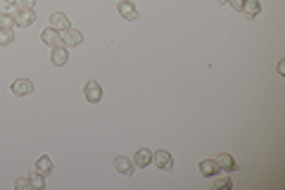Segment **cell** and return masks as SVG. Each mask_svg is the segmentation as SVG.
Instances as JSON below:
<instances>
[{
  "mask_svg": "<svg viewBox=\"0 0 285 190\" xmlns=\"http://www.w3.org/2000/svg\"><path fill=\"white\" fill-rule=\"evenodd\" d=\"M216 164H219V169L226 171V173H231V171H238V164H235V159H233L228 152H221V154L216 157Z\"/></svg>",
  "mask_w": 285,
  "mask_h": 190,
  "instance_id": "cell-8",
  "label": "cell"
},
{
  "mask_svg": "<svg viewBox=\"0 0 285 190\" xmlns=\"http://www.w3.org/2000/svg\"><path fill=\"white\" fill-rule=\"evenodd\" d=\"M60 38H62V45H67V48H76V45H81L83 43V36H81V31H76V29H64L62 34H60Z\"/></svg>",
  "mask_w": 285,
  "mask_h": 190,
  "instance_id": "cell-2",
  "label": "cell"
},
{
  "mask_svg": "<svg viewBox=\"0 0 285 190\" xmlns=\"http://www.w3.org/2000/svg\"><path fill=\"white\" fill-rule=\"evenodd\" d=\"M219 171H221V169H219L216 159H202V162H200V173H202V176H207V178L216 176Z\"/></svg>",
  "mask_w": 285,
  "mask_h": 190,
  "instance_id": "cell-13",
  "label": "cell"
},
{
  "mask_svg": "<svg viewBox=\"0 0 285 190\" xmlns=\"http://www.w3.org/2000/svg\"><path fill=\"white\" fill-rule=\"evenodd\" d=\"M0 2H2V0H0Z\"/></svg>",
  "mask_w": 285,
  "mask_h": 190,
  "instance_id": "cell-26",
  "label": "cell"
},
{
  "mask_svg": "<svg viewBox=\"0 0 285 190\" xmlns=\"http://www.w3.org/2000/svg\"><path fill=\"white\" fill-rule=\"evenodd\" d=\"M34 21H36L34 10H17V15H15V24H17V26L26 29V26H31Z\"/></svg>",
  "mask_w": 285,
  "mask_h": 190,
  "instance_id": "cell-7",
  "label": "cell"
},
{
  "mask_svg": "<svg viewBox=\"0 0 285 190\" xmlns=\"http://www.w3.org/2000/svg\"><path fill=\"white\" fill-rule=\"evenodd\" d=\"M29 181H31V188H34V190H43V188H45V176H41L38 171H31V173H29Z\"/></svg>",
  "mask_w": 285,
  "mask_h": 190,
  "instance_id": "cell-16",
  "label": "cell"
},
{
  "mask_svg": "<svg viewBox=\"0 0 285 190\" xmlns=\"http://www.w3.org/2000/svg\"><path fill=\"white\" fill-rule=\"evenodd\" d=\"M15 7L17 10H34L36 0H15Z\"/></svg>",
  "mask_w": 285,
  "mask_h": 190,
  "instance_id": "cell-19",
  "label": "cell"
},
{
  "mask_svg": "<svg viewBox=\"0 0 285 190\" xmlns=\"http://www.w3.org/2000/svg\"><path fill=\"white\" fill-rule=\"evenodd\" d=\"M83 95H86V100H88V102L98 105V102L102 100V88H100V83H98V81H88V83H86V88H83Z\"/></svg>",
  "mask_w": 285,
  "mask_h": 190,
  "instance_id": "cell-3",
  "label": "cell"
},
{
  "mask_svg": "<svg viewBox=\"0 0 285 190\" xmlns=\"http://www.w3.org/2000/svg\"><path fill=\"white\" fill-rule=\"evenodd\" d=\"M152 162H155V167H157V169H164V171L174 169V159H171V152H166V150L152 152Z\"/></svg>",
  "mask_w": 285,
  "mask_h": 190,
  "instance_id": "cell-1",
  "label": "cell"
},
{
  "mask_svg": "<svg viewBox=\"0 0 285 190\" xmlns=\"http://www.w3.org/2000/svg\"><path fill=\"white\" fill-rule=\"evenodd\" d=\"M36 171H38L41 176H50V173H53V159H50L48 154L38 157V159H36Z\"/></svg>",
  "mask_w": 285,
  "mask_h": 190,
  "instance_id": "cell-14",
  "label": "cell"
},
{
  "mask_svg": "<svg viewBox=\"0 0 285 190\" xmlns=\"http://www.w3.org/2000/svg\"><path fill=\"white\" fill-rule=\"evenodd\" d=\"M231 2V7L235 12H243V5H245V0H228Z\"/></svg>",
  "mask_w": 285,
  "mask_h": 190,
  "instance_id": "cell-22",
  "label": "cell"
},
{
  "mask_svg": "<svg viewBox=\"0 0 285 190\" xmlns=\"http://www.w3.org/2000/svg\"><path fill=\"white\" fill-rule=\"evenodd\" d=\"M50 26L62 34L64 29H69V19H67V15H62V12H55V15H50Z\"/></svg>",
  "mask_w": 285,
  "mask_h": 190,
  "instance_id": "cell-15",
  "label": "cell"
},
{
  "mask_svg": "<svg viewBox=\"0 0 285 190\" xmlns=\"http://www.w3.org/2000/svg\"><path fill=\"white\" fill-rule=\"evenodd\" d=\"M2 2H10V5H15V0H2Z\"/></svg>",
  "mask_w": 285,
  "mask_h": 190,
  "instance_id": "cell-24",
  "label": "cell"
},
{
  "mask_svg": "<svg viewBox=\"0 0 285 190\" xmlns=\"http://www.w3.org/2000/svg\"><path fill=\"white\" fill-rule=\"evenodd\" d=\"M15 40V29H0V45H12Z\"/></svg>",
  "mask_w": 285,
  "mask_h": 190,
  "instance_id": "cell-17",
  "label": "cell"
},
{
  "mask_svg": "<svg viewBox=\"0 0 285 190\" xmlns=\"http://www.w3.org/2000/svg\"><path fill=\"white\" fill-rule=\"evenodd\" d=\"M133 159L131 157H126V154H119L117 159H114V169L119 171V173H124V176H133Z\"/></svg>",
  "mask_w": 285,
  "mask_h": 190,
  "instance_id": "cell-5",
  "label": "cell"
},
{
  "mask_svg": "<svg viewBox=\"0 0 285 190\" xmlns=\"http://www.w3.org/2000/svg\"><path fill=\"white\" fill-rule=\"evenodd\" d=\"M31 91H34V83H31L29 78H17V81H12V93L19 95V97L31 95Z\"/></svg>",
  "mask_w": 285,
  "mask_h": 190,
  "instance_id": "cell-6",
  "label": "cell"
},
{
  "mask_svg": "<svg viewBox=\"0 0 285 190\" xmlns=\"http://www.w3.org/2000/svg\"><path fill=\"white\" fill-rule=\"evenodd\" d=\"M41 40H43L45 45H50V48H55V45H60V43H62L60 31H57V29H53V26H48V29L41 34Z\"/></svg>",
  "mask_w": 285,
  "mask_h": 190,
  "instance_id": "cell-11",
  "label": "cell"
},
{
  "mask_svg": "<svg viewBox=\"0 0 285 190\" xmlns=\"http://www.w3.org/2000/svg\"><path fill=\"white\" fill-rule=\"evenodd\" d=\"M233 183H231V178L228 176H224V178H216L214 181V188H231Z\"/></svg>",
  "mask_w": 285,
  "mask_h": 190,
  "instance_id": "cell-21",
  "label": "cell"
},
{
  "mask_svg": "<svg viewBox=\"0 0 285 190\" xmlns=\"http://www.w3.org/2000/svg\"><path fill=\"white\" fill-rule=\"evenodd\" d=\"M133 164H136V167H141V169L150 167V164H152V150H147V148H141V150L133 154Z\"/></svg>",
  "mask_w": 285,
  "mask_h": 190,
  "instance_id": "cell-10",
  "label": "cell"
},
{
  "mask_svg": "<svg viewBox=\"0 0 285 190\" xmlns=\"http://www.w3.org/2000/svg\"><path fill=\"white\" fill-rule=\"evenodd\" d=\"M219 2H228V0H219Z\"/></svg>",
  "mask_w": 285,
  "mask_h": 190,
  "instance_id": "cell-25",
  "label": "cell"
},
{
  "mask_svg": "<svg viewBox=\"0 0 285 190\" xmlns=\"http://www.w3.org/2000/svg\"><path fill=\"white\" fill-rule=\"evenodd\" d=\"M15 17L12 15H0V29H15Z\"/></svg>",
  "mask_w": 285,
  "mask_h": 190,
  "instance_id": "cell-18",
  "label": "cell"
},
{
  "mask_svg": "<svg viewBox=\"0 0 285 190\" xmlns=\"http://www.w3.org/2000/svg\"><path fill=\"white\" fill-rule=\"evenodd\" d=\"M15 188H17V190H29V188H31L29 176H26V178H17V181H15Z\"/></svg>",
  "mask_w": 285,
  "mask_h": 190,
  "instance_id": "cell-20",
  "label": "cell"
},
{
  "mask_svg": "<svg viewBox=\"0 0 285 190\" xmlns=\"http://www.w3.org/2000/svg\"><path fill=\"white\" fill-rule=\"evenodd\" d=\"M278 74H281V76L285 74V62H278Z\"/></svg>",
  "mask_w": 285,
  "mask_h": 190,
  "instance_id": "cell-23",
  "label": "cell"
},
{
  "mask_svg": "<svg viewBox=\"0 0 285 190\" xmlns=\"http://www.w3.org/2000/svg\"><path fill=\"white\" fill-rule=\"evenodd\" d=\"M119 15L124 19H128V21H133V19H138V10L133 7V2L131 0H119Z\"/></svg>",
  "mask_w": 285,
  "mask_h": 190,
  "instance_id": "cell-9",
  "label": "cell"
},
{
  "mask_svg": "<svg viewBox=\"0 0 285 190\" xmlns=\"http://www.w3.org/2000/svg\"><path fill=\"white\" fill-rule=\"evenodd\" d=\"M67 59H69V53H67V45H55L53 53H50V62H53L55 67H64L67 64Z\"/></svg>",
  "mask_w": 285,
  "mask_h": 190,
  "instance_id": "cell-4",
  "label": "cell"
},
{
  "mask_svg": "<svg viewBox=\"0 0 285 190\" xmlns=\"http://www.w3.org/2000/svg\"><path fill=\"white\" fill-rule=\"evenodd\" d=\"M259 12H262V2H259V0H245V5H243V15H245V17L257 19Z\"/></svg>",
  "mask_w": 285,
  "mask_h": 190,
  "instance_id": "cell-12",
  "label": "cell"
}]
</instances>
